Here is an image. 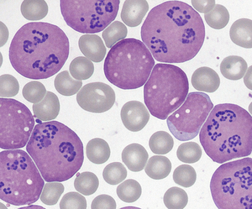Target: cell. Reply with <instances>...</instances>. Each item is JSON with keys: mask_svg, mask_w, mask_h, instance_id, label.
<instances>
[{"mask_svg": "<svg viewBox=\"0 0 252 209\" xmlns=\"http://www.w3.org/2000/svg\"><path fill=\"white\" fill-rule=\"evenodd\" d=\"M78 45L84 55L94 62L102 61L106 54V47L101 38L96 35H82L79 39Z\"/></svg>", "mask_w": 252, "mask_h": 209, "instance_id": "obj_16", "label": "cell"}, {"mask_svg": "<svg viewBox=\"0 0 252 209\" xmlns=\"http://www.w3.org/2000/svg\"><path fill=\"white\" fill-rule=\"evenodd\" d=\"M69 71L74 78L81 81L89 78L93 75L94 66L92 62L87 57L79 56L71 61Z\"/></svg>", "mask_w": 252, "mask_h": 209, "instance_id": "obj_26", "label": "cell"}, {"mask_svg": "<svg viewBox=\"0 0 252 209\" xmlns=\"http://www.w3.org/2000/svg\"><path fill=\"white\" fill-rule=\"evenodd\" d=\"M76 101L84 110L102 113L110 109L115 102V93L108 84L92 82L83 86L76 96Z\"/></svg>", "mask_w": 252, "mask_h": 209, "instance_id": "obj_12", "label": "cell"}, {"mask_svg": "<svg viewBox=\"0 0 252 209\" xmlns=\"http://www.w3.org/2000/svg\"><path fill=\"white\" fill-rule=\"evenodd\" d=\"M119 209H141L138 208V207H133V206H127V207H123Z\"/></svg>", "mask_w": 252, "mask_h": 209, "instance_id": "obj_43", "label": "cell"}, {"mask_svg": "<svg viewBox=\"0 0 252 209\" xmlns=\"http://www.w3.org/2000/svg\"><path fill=\"white\" fill-rule=\"evenodd\" d=\"M118 197L126 203H132L140 197L142 189L140 184L135 180L128 179L118 186L116 189Z\"/></svg>", "mask_w": 252, "mask_h": 209, "instance_id": "obj_28", "label": "cell"}, {"mask_svg": "<svg viewBox=\"0 0 252 209\" xmlns=\"http://www.w3.org/2000/svg\"><path fill=\"white\" fill-rule=\"evenodd\" d=\"M86 155L93 163L101 164L106 162L110 157V149L108 143L100 138L90 140L86 146Z\"/></svg>", "mask_w": 252, "mask_h": 209, "instance_id": "obj_22", "label": "cell"}, {"mask_svg": "<svg viewBox=\"0 0 252 209\" xmlns=\"http://www.w3.org/2000/svg\"><path fill=\"white\" fill-rule=\"evenodd\" d=\"M229 35L235 44L245 48H252V20L241 18L231 25Z\"/></svg>", "mask_w": 252, "mask_h": 209, "instance_id": "obj_19", "label": "cell"}, {"mask_svg": "<svg viewBox=\"0 0 252 209\" xmlns=\"http://www.w3.org/2000/svg\"><path fill=\"white\" fill-rule=\"evenodd\" d=\"M56 90L65 96H72L77 93L82 85V82L73 79L67 70L60 72L54 80Z\"/></svg>", "mask_w": 252, "mask_h": 209, "instance_id": "obj_23", "label": "cell"}, {"mask_svg": "<svg viewBox=\"0 0 252 209\" xmlns=\"http://www.w3.org/2000/svg\"><path fill=\"white\" fill-rule=\"evenodd\" d=\"M26 150L47 182L71 178L84 161L83 144L70 128L57 121L38 123L32 131Z\"/></svg>", "mask_w": 252, "mask_h": 209, "instance_id": "obj_3", "label": "cell"}, {"mask_svg": "<svg viewBox=\"0 0 252 209\" xmlns=\"http://www.w3.org/2000/svg\"><path fill=\"white\" fill-rule=\"evenodd\" d=\"M189 89L187 76L181 68L158 63L144 86V103L153 116L164 120L184 102Z\"/></svg>", "mask_w": 252, "mask_h": 209, "instance_id": "obj_7", "label": "cell"}, {"mask_svg": "<svg viewBox=\"0 0 252 209\" xmlns=\"http://www.w3.org/2000/svg\"><path fill=\"white\" fill-rule=\"evenodd\" d=\"M60 209H86L85 198L76 192H70L63 195L60 203Z\"/></svg>", "mask_w": 252, "mask_h": 209, "instance_id": "obj_37", "label": "cell"}, {"mask_svg": "<svg viewBox=\"0 0 252 209\" xmlns=\"http://www.w3.org/2000/svg\"><path fill=\"white\" fill-rule=\"evenodd\" d=\"M176 154L178 158L181 162L192 164L197 162L200 159L202 150L198 143L190 141L180 145Z\"/></svg>", "mask_w": 252, "mask_h": 209, "instance_id": "obj_31", "label": "cell"}, {"mask_svg": "<svg viewBox=\"0 0 252 209\" xmlns=\"http://www.w3.org/2000/svg\"><path fill=\"white\" fill-rule=\"evenodd\" d=\"M207 24L215 29H221L224 28L229 20L228 11L224 6L217 4L210 12L204 14Z\"/></svg>", "mask_w": 252, "mask_h": 209, "instance_id": "obj_29", "label": "cell"}, {"mask_svg": "<svg viewBox=\"0 0 252 209\" xmlns=\"http://www.w3.org/2000/svg\"><path fill=\"white\" fill-rule=\"evenodd\" d=\"M64 189L63 184L59 182L46 183L44 186L40 199L46 205H54L57 203Z\"/></svg>", "mask_w": 252, "mask_h": 209, "instance_id": "obj_35", "label": "cell"}, {"mask_svg": "<svg viewBox=\"0 0 252 209\" xmlns=\"http://www.w3.org/2000/svg\"><path fill=\"white\" fill-rule=\"evenodd\" d=\"M191 2L195 9L205 14L211 11L215 5L214 0H193Z\"/></svg>", "mask_w": 252, "mask_h": 209, "instance_id": "obj_40", "label": "cell"}, {"mask_svg": "<svg viewBox=\"0 0 252 209\" xmlns=\"http://www.w3.org/2000/svg\"><path fill=\"white\" fill-rule=\"evenodd\" d=\"M116 203L113 197L102 194L96 196L92 201L91 209H116Z\"/></svg>", "mask_w": 252, "mask_h": 209, "instance_id": "obj_39", "label": "cell"}, {"mask_svg": "<svg viewBox=\"0 0 252 209\" xmlns=\"http://www.w3.org/2000/svg\"><path fill=\"white\" fill-rule=\"evenodd\" d=\"M200 14L190 5L170 0L153 7L141 28L143 42L158 62L181 63L193 58L205 39Z\"/></svg>", "mask_w": 252, "mask_h": 209, "instance_id": "obj_1", "label": "cell"}, {"mask_svg": "<svg viewBox=\"0 0 252 209\" xmlns=\"http://www.w3.org/2000/svg\"><path fill=\"white\" fill-rule=\"evenodd\" d=\"M75 189L84 195L94 194L97 189L99 181L96 175L90 172H84L76 176L74 182Z\"/></svg>", "mask_w": 252, "mask_h": 209, "instance_id": "obj_27", "label": "cell"}, {"mask_svg": "<svg viewBox=\"0 0 252 209\" xmlns=\"http://www.w3.org/2000/svg\"><path fill=\"white\" fill-rule=\"evenodd\" d=\"M163 200L168 209H183L187 205L188 197L184 190L175 186L166 191Z\"/></svg>", "mask_w": 252, "mask_h": 209, "instance_id": "obj_30", "label": "cell"}, {"mask_svg": "<svg viewBox=\"0 0 252 209\" xmlns=\"http://www.w3.org/2000/svg\"><path fill=\"white\" fill-rule=\"evenodd\" d=\"M48 6L44 0H25L21 5V12L24 18L29 20H39L48 13Z\"/></svg>", "mask_w": 252, "mask_h": 209, "instance_id": "obj_24", "label": "cell"}, {"mask_svg": "<svg viewBox=\"0 0 252 209\" xmlns=\"http://www.w3.org/2000/svg\"><path fill=\"white\" fill-rule=\"evenodd\" d=\"M60 109V104L58 97L50 91L47 92L41 102L33 104L32 105L34 117L43 121L55 119L59 114Z\"/></svg>", "mask_w": 252, "mask_h": 209, "instance_id": "obj_18", "label": "cell"}, {"mask_svg": "<svg viewBox=\"0 0 252 209\" xmlns=\"http://www.w3.org/2000/svg\"><path fill=\"white\" fill-rule=\"evenodd\" d=\"M119 0H61L63 17L68 26L83 34L99 33L116 18Z\"/></svg>", "mask_w": 252, "mask_h": 209, "instance_id": "obj_9", "label": "cell"}, {"mask_svg": "<svg viewBox=\"0 0 252 209\" xmlns=\"http://www.w3.org/2000/svg\"><path fill=\"white\" fill-rule=\"evenodd\" d=\"M104 180L110 185H117L123 181L127 176V171L120 162H113L108 164L102 173Z\"/></svg>", "mask_w": 252, "mask_h": 209, "instance_id": "obj_33", "label": "cell"}, {"mask_svg": "<svg viewBox=\"0 0 252 209\" xmlns=\"http://www.w3.org/2000/svg\"><path fill=\"white\" fill-rule=\"evenodd\" d=\"M148 9L145 0H126L121 11V19L127 26L136 27L141 24Z\"/></svg>", "mask_w": 252, "mask_h": 209, "instance_id": "obj_14", "label": "cell"}, {"mask_svg": "<svg viewBox=\"0 0 252 209\" xmlns=\"http://www.w3.org/2000/svg\"><path fill=\"white\" fill-rule=\"evenodd\" d=\"M248 68L247 63L241 57L231 55L223 59L220 65V70L226 78L237 80L245 75Z\"/></svg>", "mask_w": 252, "mask_h": 209, "instance_id": "obj_20", "label": "cell"}, {"mask_svg": "<svg viewBox=\"0 0 252 209\" xmlns=\"http://www.w3.org/2000/svg\"><path fill=\"white\" fill-rule=\"evenodd\" d=\"M121 117L127 129L132 132H138L146 125L150 118V114L141 102L131 101L123 106Z\"/></svg>", "mask_w": 252, "mask_h": 209, "instance_id": "obj_13", "label": "cell"}, {"mask_svg": "<svg viewBox=\"0 0 252 209\" xmlns=\"http://www.w3.org/2000/svg\"><path fill=\"white\" fill-rule=\"evenodd\" d=\"M17 209H46L44 207L38 205H30L29 206L21 207Z\"/></svg>", "mask_w": 252, "mask_h": 209, "instance_id": "obj_42", "label": "cell"}, {"mask_svg": "<svg viewBox=\"0 0 252 209\" xmlns=\"http://www.w3.org/2000/svg\"><path fill=\"white\" fill-rule=\"evenodd\" d=\"M213 106L207 94L201 92L189 93L182 106L167 117L169 131L180 141L194 139Z\"/></svg>", "mask_w": 252, "mask_h": 209, "instance_id": "obj_11", "label": "cell"}, {"mask_svg": "<svg viewBox=\"0 0 252 209\" xmlns=\"http://www.w3.org/2000/svg\"><path fill=\"white\" fill-rule=\"evenodd\" d=\"M149 145L154 153L165 154L172 150L174 145V140L169 133L160 131L156 132L151 136Z\"/></svg>", "mask_w": 252, "mask_h": 209, "instance_id": "obj_25", "label": "cell"}, {"mask_svg": "<svg viewBox=\"0 0 252 209\" xmlns=\"http://www.w3.org/2000/svg\"><path fill=\"white\" fill-rule=\"evenodd\" d=\"M149 155L146 149L138 143L126 146L122 153V159L128 169L132 172H139L146 166Z\"/></svg>", "mask_w": 252, "mask_h": 209, "instance_id": "obj_17", "label": "cell"}, {"mask_svg": "<svg viewBox=\"0 0 252 209\" xmlns=\"http://www.w3.org/2000/svg\"><path fill=\"white\" fill-rule=\"evenodd\" d=\"M210 187L218 209H252V158L219 166L212 176Z\"/></svg>", "mask_w": 252, "mask_h": 209, "instance_id": "obj_8", "label": "cell"}, {"mask_svg": "<svg viewBox=\"0 0 252 209\" xmlns=\"http://www.w3.org/2000/svg\"><path fill=\"white\" fill-rule=\"evenodd\" d=\"M44 85L40 82L32 81L27 83L23 88L24 98L28 102L37 104L41 102L46 94Z\"/></svg>", "mask_w": 252, "mask_h": 209, "instance_id": "obj_36", "label": "cell"}, {"mask_svg": "<svg viewBox=\"0 0 252 209\" xmlns=\"http://www.w3.org/2000/svg\"><path fill=\"white\" fill-rule=\"evenodd\" d=\"M173 178L176 184L185 188L189 187L196 181V173L192 166L183 164L175 169Z\"/></svg>", "mask_w": 252, "mask_h": 209, "instance_id": "obj_34", "label": "cell"}, {"mask_svg": "<svg viewBox=\"0 0 252 209\" xmlns=\"http://www.w3.org/2000/svg\"><path fill=\"white\" fill-rule=\"evenodd\" d=\"M243 80L246 86L252 90V65L248 68Z\"/></svg>", "mask_w": 252, "mask_h": 209, "instance_id": "obj_41", "label": "cell"}, {"mask_svg": "<svg viewBox=\"0 0 252 209\" xmlns=\"http://www.w3.org/2000/svg\"><path fill=\"white\" fill-rule=\"evenodd\" d=\"M171 168V163L166 157L154 155L149 159L145 172L151 178L159 180L166 177L170 174Z\"/></svg>", "mask_w": 252, "mask_h": 209, "instance_id": "obj_21", "label": "cell"}, {"mask_svg": "<svg viewBox=\"0 0 252 209\" xmlns=\"http://www.w3.org/2000/svg\"><path fill=\"white\" fill-rule=\"evenodd\" d=\"M34 117L23 103L0 98V147L16 149L27 144L34 126Z\"/></svg>", "mask_w": 252, "mask_h": 209, "instance_id": "obj_10", "label": "cell"}, {"mask_svg": "<svg viewBox=\"0 0 252 209\" xmlns=\"http://www.w3.org/2000/svg\"><path fill=\"white\" fill-rule=\"evenodd\" d=\"M0 198L19 206L36 202L44 181L28 153L23 150L0 153Z\"/></svg>", "mask_w": 252, "mask_h": 209, "instance_id": "obj_5", "label": "cell"}, {"mask_svg": "<svg viewBox=\"0 0 252 209\" xmlns=\"http://www.w3.org/2000/svg\"><path fill=\"white\" fill-rule=\"evenodd\" d=\"M249 111L251 114L252 115V102L250 103L249 106Z\"/></svg>", "mask_w": 252, "mask_h": 209, "instance_id": "obj_44", "label": "cell"}, {"mask_svg": "<svg viewBox=\"0 0 252 209\" xmlns=\"http://www.w3.org/2000/svg\"><path fill=\"white\" fill-rule=\"evenodd\" d=\"M69 52L68 37L60 28L46 22H30L14 35L9 59L13 68L22 76L42 79L60 70Z\"/></svg>", "mask_w": 252, "mask_h": 209, "instance_id": "obj_2", "label": "cell"}, {"mask_svg": "<svg viewBox=\"0 0 252 209\" xmlns=\"http://www.w3.org/2000/svg\"><path fill=\"white\" fill-rule=\"evenodd\" d=\"M154 65L155 60L145 44L128 38L111 47L103 70L107 80L114 85L124 90L135 89L146 83Z\"/></svg>", "mask_w": 252, "mask_h": 209, "instance_id": "obj_6", "label": "cell"}, {"mask_svg": "<svg viewBox=\"0 0 252 209\" xmlns=\"http://www.w3.org/2000/svg\"><path fill=\"white\" fill-rule=\"evenodd\" d=\"M199 136L205 153L215 162L248 156L252 151V116L237 104H217Z\"/></svg>", "mask_w": 252, "mask_h": 209, "instance_id": "obj_4", "label": "cell"}, {"mask_svg": "<svg viewBox=\"0 0 252 209\" xmlns=\"http://www.w3.org/2000/svg\"><path fill=\"white\" fill-rule=\"evenodd\" d=\"M19 90V84L17 79L10 74H3L0 76V97L9 98L16 96Z\"/></svg>", "mask_w": 252, "mask_h": 209, "instance_id": "obj_38", "label": "cell"}, {"mask_svg": "<svg viewBox=\"0 0 252 209\" xmlns=\"http://www.w3.org/2000/svg\"><path fill=\"white\" fill-rule=\"evenodd\" d=\"M127 30L122 22L116 21L111 23L102 32V36L108 48H111L121 39L126 36Z\"/></svg>", "mask_w": 252, "mask_h": 209, "instance_id": "obj_32", "label": "cell"}, {"mask_svg": "<svg viewBox=\"0 0 252 209\" xmlns=\"http://www.w3.org/2000/svg\"><path fill=\"white\" fill-rule=\"evenodd\" d=\"M191 82L196 90L213 93L218 89L220 79L218 74L214 70L207 67H202L194 71Z\"/></svg>", "mask_w": 252, "mask_h": 209, "instance_id": "obj_15", "label": "cell"}]
</instances>
